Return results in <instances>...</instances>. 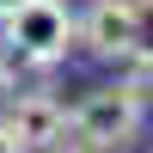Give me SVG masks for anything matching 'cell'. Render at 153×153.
Segmentation results:
<instances>
[{
    "mask_svg": "<svg viewBox=\"0 0 153 153\" xmlns=\"http://www.w3.org/2000/svg\"><path fill=\"white\" fill-rule=\"evenodd\" d=\"M147 153H153V147H147Z\"/></svg>",
    "mask_w": 153,
    "mask_h": 153,
    "instance_id": "11",
    "label": "cell"
},
{
    "mask_svg": "<svg viewBox=\"0 0 153 153\" xmlns=\"http://www.w3.org/2000/svg\"><path fill=\"white\" fill-rule=\"evenodd\" d=\"M0 25H6V55L37 61V68L61 61L74 43H80V19H74L61 0H19Z\"/></svg>",
    "mask_w": 153,
    "mask_h": 153,
    "instance_id": "1",
    "label": "cell"
},
{
    "mask_svg": "<svg viewBox=\"0 0 153 153\" xmlns=\"http://www.w3.org/2000/svg\"><path fill=\"white\" fill-rule=\"evenodd\" d=\"M12 6H19V0H0V19H6V12H12Z\"/></svg>",
    "mask_w": 153,
    "mask_h": 153,
    "instance_id": "9",
    "label": "cell"
},
{
    "mask_svg": "<svg viewBox=\"0 0 153 153\" xmlns=\"http://www.w3.org/2000/svg\"><path fill=\"white\" fill-rule=\"evenodd\" d=\"M49 153H98V147H49Z\"/></svg>",
    "mask_w": 153,
    "mask_h": 153,
    "instance_id": "8",
    "label": "cell"
},
{
    "mask_svg": "<svg viewBox=\"0 0 153 153\" xmlns=\"http://www.w3.org/2000/svg\"><path fill=\"white\" fill-rule=\"evenodd\" d=\"M0 153H25V147H19V135H12L6 123H0Z\"/></svg>",
    "mask_w": 153,
    "mask_h": 153,
    "instance_id": "6",
    "label": "cell"
},
{
    "mask_svg": "<svg viewBox=\"0 0 153 153\" xmlns=\"http://www.w3.org/2000/svg\"><path fill=\"white\" fill-rule=\"evenodd\" d=\"M0 92H6V98L19 92V80H12V68H6V61H0Z\"/></svg>",
    "mask_w": 153,
    "mask_h": 153,
    "instance_id": "7",
    "label": "cell"
},
{
    "mask_svg": "<svg viewBox=\"0 0 153 153\" xmlns=\"http://www.w3.org/2000/svg\"><path fill=\"white\" fill-rule=\"evenodd\" d=\"M6 129L19 135L25 153H49V147H61V135H68V110H61L49 92H12Z\"/></svg>",
    "mask_w": 153,
    "mask_h": 153,
    "instance_id": "4",
    "label": "cell"
},
{
    "mask_svg": "<svg viewBox=\"0 0 153 153\" xmlns=\"http://www.w3.org/2000/svg\"><path fill=\"white\" fill-rule=\"evenodd\" d=\"M117 86L135 98V104H153V43H135L129 55H123V74H117Z\"/></svg>",
    "mask_w": 153,
    "mask_h": 153,
    "instance_id": "5",
    "label": "cell"
},
{
    "mask_svg": "<svg viewBox=\"0 0 153 153\" xmlns=\"http://www.w3.org/2000/svg\"><path fill=\"white\" fill-rule=\"evenodd\" d=\"M68 129L80 135L86 147L117 153V147H129L135 135H141V104H135L123 86H98V92H86L80 104L68 110Z\"/></svg>",
    "mask_w": 153,
    "mask_h": 153,
    "instance_id": "2",
    "label": "cell"
},
{
    "mask_svg": "<svg viewBox=\"0 0 153 153\" xmlns=\"http://www.w3.org/2000/svg\"><path fill=\"white\" fill-rule=\"evenodd\" d=\"M135 6H141V12H153V0H135Z\"/></svg>",
    "mask_w": 153,
    "mask_h": 153,
    "instance_id": "10",
    "label": "cell"
},
{
    "mask_svg": "<svg viewBox=\"0 0 153 153\" xmlns=\"http://www.w3.org/2000/svg\"><path fill=\"white\" fill-rule=\"evenodd\" d=\"M141 19H147V12L135 6V0H92L86 19H80V43L92 49V55H104V61H123L135 43H147V37H141Z\"/></svg>",
    "mask_w": 153,
    "mask_h": 153,
    "instance_id": "3",
    "label": "cell"
}]
</instances>
